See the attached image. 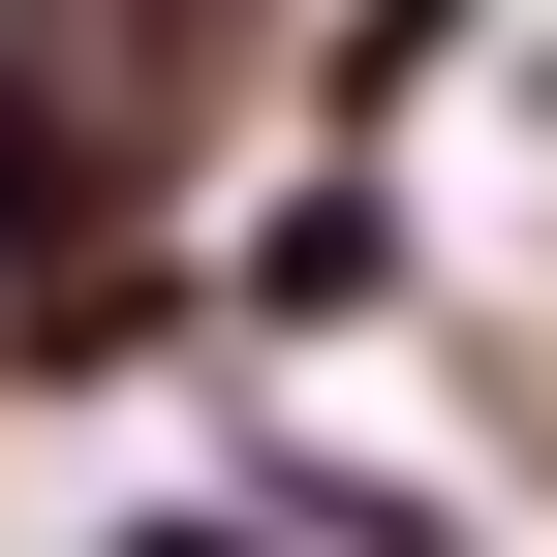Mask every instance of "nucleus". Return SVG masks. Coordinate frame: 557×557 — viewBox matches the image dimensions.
Listing matches in <instances>:
<instances>
[{
	"label": "nucleus",
	"mask_w": 557,
	"mask_h": 557,
	"mask_svg": "<svg viewBox=\"0 0 557 557\" xmlns=\"http://www.w3.org/2000/svg\"><path fill=\"white\" fill-rule=\"evenodd\" d=\"M156 557H218V527H156Z\"/></svg>",
	"instance_id": "obj_1"
}]
</instances>
